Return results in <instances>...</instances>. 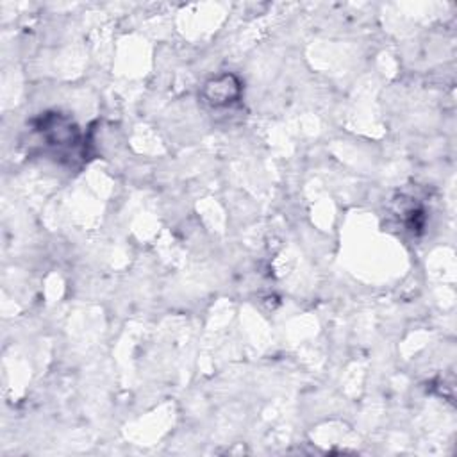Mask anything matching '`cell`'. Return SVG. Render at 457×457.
I'll return each instance as SVG.
<instances>
[{"mask_svg":"<svg viewBox=\"0 0 457 457\" xmlns=\"http://www.w3.org/2000/svg\"><path fill=\"white\" fill-rule=\"evenodd\" d=\"M202 95L212 107H225L239 98L241 82L232 73H221L205 82Z\"/></svg>","mask_w":457,"mask_h":457,"instance_id":"cell-1","label":"cell"}]
</instances>
